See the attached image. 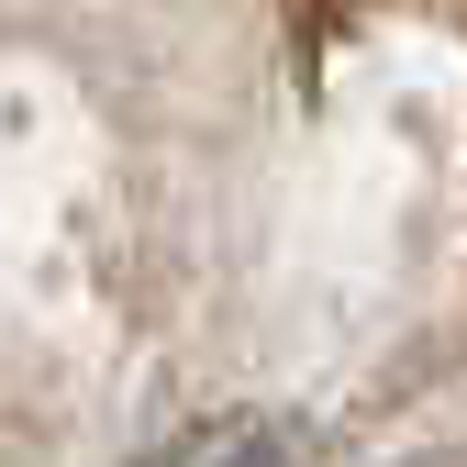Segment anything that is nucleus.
<instances>
[{
    "label": "nucleus",
    "mask_w": 467,
    "mask_h": 467,
    "mask_svg": "<svg viewBox=\"0 0 467 467\" xmlns=\"http://www.w3.org/2000/svg\"><path fill=\"white\" fill-rule=\"evenodd\" d=\"M134 467H289V434L267 412H212V423H190L179 445H156Z\"/></svg>",
    "instance_id": "1"
}]
</instances>
